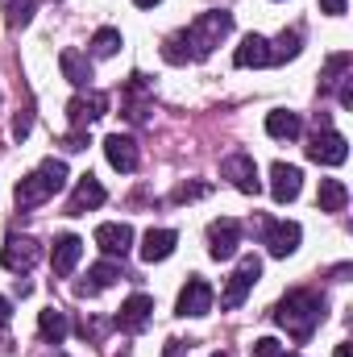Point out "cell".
Wrapping results in <instances>:
<instances>
[{
	"label": "cell",
	"instance_id": "1",
	"mask_svg": "<svg viewBox=\"0 0 353 357\" xmlns=\"http://www.w3.org/2000/svg\"><path fill=\"white\" fill-rule=\"evenodd\" d=\"M233 29V13H220V8H212V13H200L187 29H179L167 38V46H163V59L167 63H187V59H208L216 46H220V38Z\"/></svg>",
	"mask_w": 353,
	"mask_h": 357
},
{
	"label": "cell",
	"instance_id": "2",
	"mask_svg": "<svg viewBox=\"0 0 353 357\" xmlns=\"http://www.w3.org/2000/svg\"><path fill=\"white\" fill-rule=\"evenodd\" d=\"M320 320H324V299H320L316 291H291V295L278 299V307H274V324L287 328L299 345L320 328Z\"/></svg>",
	"mask_w": 353,
	"mask_h": 357
},
{
	"label": "cell",
	"instance_id": "3",
	"mask_svg": "<svg viewBox=\"0 0 353 357\" xmlns=\"http://www.w3.org/2000/svg\"><path fill=\"white\" fill-rule=\"evenodd\" d=\"M67 187V162H59V158H46L33 175H25L17 183V191H13V199H17V208H38V204H46L54 191H63Z\"/></svg>",
	"mask_w": 353,
	"mask_h": 357
},
{
	"label": "cell",
	"instance_id": "4",
	"mask_svg": "<svg viewBox=\"0 0 353 357\" xmlns=\"http://www.w3.org/2000/svg\"><path fill=\"white\" fill-rule=\"evenodd\" d=\"M258 278H262V262H258L254 254H250V258H241L237 270H233V278H229V287H225V295H220V307H241Z\"/></svg>",
	"mask_w": 353,
	"mask_h": 357
},
{
	"label": "cell",
	"instance_id": "5",
	"mask_svg": "<svg viewBox=\"0 0 353 357\" xmlns=\"http://www.w3.org/2000/svg\"><path fill=\"white\" fill-rule=\"evenodd\" d=\"M38 258H42V245H38L33 237H8V241H4V250H0V266L13 270V274L33 270V266H38Z\"/></svg>",
	"mask_w": 353,
	"mask_h": 357
},
{
	"label": "cell",
	"instance_id": "6",
	"mask_svg": "<svg viewBox=\"0 0 353 357\" xmlns=\"http://www.w3.org/2000/svg\"><path fill=\"white\" fill-rule=\"evenodd\" d=\"M212 303H216V291H212L200 274H191V278H187V287L179 291L175 312H179V316H208V312H212Z\"/></svg>",
	"mask_w": 353,
	"mask_h": 357
},
{
	"label": "cell",
	"instance_id": "7",
	"mask_svg": "<svg viewBox=\"0 0 353 357\" xmlns=\"http://www.w3.org/2000/svg\"><path fill=\"white\" fill-rule=\"evenodd\" d=\"M308 158H312V162H320V167H341V162L350 158V142H345L337 129H324V133H316V137H312Z\"/></svg>",
	"mask_w": 353,
	"mask_h": 357
},
{
	"label": "cell",
	"instance_id": "8",
	"mask_svg": "<svg viewBox=\"0 0 353 357\" xmlns=\"http://www.w3.org/2000/svg\"><path fill=\"white\" fill-rule=\"evenodd\" d=\"M220 175L229 178L237 191H246V195H258V187H262L258 167H254V158H250V154H229V158L220 162Z\"/></svg>",
	"mask_w": 353,
	"mask_h": 357
},
{
	"label": "cell",
	"instance_id": "9",
	"mask_svg": "<svg viewBox=\"0 0 353 357\" xmlns=\"http://www.w3.org/2000/svg\"><path fill=\"white\" fill-rule=\"evenodd\" d=\"M237 245H241L237 220H212V225H208V254H212L216 262H229V258L237 254Z\"/></svg>",
	"mask_w": 353,
	"mask_h": 357
},
{
	"label": "cell",
	"instance_id": "10",
	"mask_svg": "<svg viewBox=\"0 0 353 357\" xmlns=\"http://www.w3.org/2000/svg\"><path fill=\"white\" fill-rule=\"evenodd\" d=\"M299 237H303V229L295 225V220H274V225H266V250H270V258H291L295 250H299Z\"/></svg>",
	"mask_w": 353,
	"mask_h": 357
},
{
	"label": "cell",
	"instance_id": "11",
	"mask_svg": "<svg viewBox=\"0 0 353 357\" xmlns=\"http://www.w3.org/2000/svg\"><path fill=\"white\" fill-rule=\"evenodd\" d=\"M104 158H108L112 171L129 175V171H137V142L125 137V133H108L104 137Z\"/></svg>",
	"mask_w": 353,
	"mask_h": 357
},
{
	"label": "cell",
	"instance_id": "12",
	"mask_svg": "<svg viewBox=\"0 0 353 357\" xmlns=\"http://www.w3.org/2000/svg\"><path fill=\"white\" fill-rule=\"evenodd\" d=\"M150 312H154V299H150V295H129V299L121 303V312H117V328L142 333V328L150 324Z\"/></svg>",
	"mask_w": 353,
	"mask_h": 357
},
{
	"label": "cell",
	"instance_id": "13",
	"mask_svg": "<svg viewBox=\"0 0 353 357\" xmlns=\"http://www.w3.org/2000/svg\"><path fill=\"white\" fill-rule=\"evenodd\" d=\"M299 187H303L299 167H287V162H274L270 167V195H274V204H291L299 195Z\"/></svg>",
	"mask_w": 353,
	"mask_h": 357
},
{
	"label": "cell",
	"instance_id": "14",
	"mask_svg": "<svg viewBox=\"0 0 353 357\" xmlns=\"http://www.w3.org/2000/svg\"><path fill=\"white\" fill-rule=\"evenodd\" d=\"M80 258H84V241L75 237V233H63L59 241H54V250H50V266L59 278H67L71 270L80 266Z\"/></svg>",
	"mask_w": 353,
	"mask_h": 357
},
{
	"label": "cell",
	"instance_id": "15",
	"mask_svg": "<svg viewBox=\"0 0 353 357\" xmlns=\"http://www.w3.org/2000/svg\"><path fill=\"white\" fill-rule=\"evenodd\" d=\"M96 245L108 254V258H125L133 250V229L121 220V225H100L96 229Z\"/></svg>",
	"mask_w": 353,
	"mask_h": 357
},
{
	"label": "cell",
	"instance_id": "16",
	"mask_svg": "<svg viewBox=\"0 0 353 357\" xmlns=\"http://www.w3.org/2000/svg\"><path fill=\"white\" fill-rule=\"evenodd\" d=\"M104 195H108V191L100 187V178L84 175L80 183H75V195H71V204H67V216H84V212H91V208H100Z\"/></svg>",
	"mask_w": 353,
	"mask_h": 357
},
{
	"label": "cell",
	"instance_id": "17",
	"mask_svg": "<svg viewBox=\"0 0 353 357\" xmlns=\"http://www.w3.org/2000/svg\"><path fill=\"white\" fill-rule=\"evenodd\" d=\"M117 278H121V266H117V262H96V266L88 270V278H84V282H75V295H80V299H91V295L108 291Z\"/></svg>",
	"mask_w": 353,
	"mask_h": 357
},
{
	"label": "cell",
	"instance_id": "18",
	"mask_svg": "<svg viewBox=\"0 0 353 357\" xmlns=\"http://www.w3.org/2000/svg\"><path fill=\"white\" fill-rule=\"evenodd\" d=\"M175 245H179L175 229H150V233L142 237V258H146V262H167V258L175 254Z\"/></svg>",
	"mask_w": 353,
	"mask_h": 357
},
{
	"label": "cell",
	"instance_id": "19",
	"mask_svg": "<svg viewBox=\"0 0 353 357\" xmlns=\"http://www.w3.org/2000/svg\"><path fill=\"white\" fill-rule=\"evenodd\" d=\"M104 108H108V96H104V91H88V96H75V100L67 104V112H71V125H75V129H84L88 121L104 116Z\"/></svg>",
	"mask_w": 353,
	"mask_h": 357
},
{
	"label": "cell",
	"instance_id": "20",
	"mask_svg": "<svg viewBox=\"0 0 353 357\" xmlns=\"http://www.w3.org/2000/svg\"><path fill=\"white\" fill-rule=\"evenodd\" d=\"M233 63L237 67H270V42H266L262 33H246L241 46H237V54H233Z\"/></svg>",
	"mask_w": 353,
	"mask_h": 357
},
{
	"label": "cell",
	"instance_id": "21",
	"mask_svg": "<svg viewBox=\"0 0 353 357\" xmlns=\"http://www.w3.org/2000/svg\"><path fill=\"white\" fill-rule=\"evenodd\" d=\"M266 133L278 137V142H295V137L303 133V121H299V112L274 108V112H266Z\"/></svg>",
	"mask_w": 353,
	"mask_h": 357
},
{
	"label": "cell",
	"instance_id": "22",
	"mask_svg": "<svg viewBox=\"0 0 353 357\" xmlns=\"http://www.w3.org/2000/svg\"><path fill=\"white\" fill-rule=\"evenodd\" d=\"M38 333H42V341H46V345H63V341H67V333H71V320H67V312H59V307H46V312L38 316Z\"/></svg>",
	"mask_w": 353,
	"mask_h": 357
},
{
	"label": "cell",
	"instance_id": "23",
	"mask_svg": "<svg viewBox=\"0 0 353 357\" xmlns=\"http://www.w3.org/2000/svg\"><path fill=\"white\" fill-rule=\"evenodd\" d=\"M59 67H63V75H67L75 88H88V84H91L88 54H80V50H63V54H59Z\"/></svg>",
	"mask_w": 353,
	"mask_h": 357
},
{
	"label": "cell",
	"instance_id": "24",
	"mask_svg": "<svg viewBox=\"0 0 353 357\" xmlns=\"http://www.w3.org/2000/svg\"><path fill=\"white\" fill-rule=\"evenodd\" d=\"M316 204H320V212H345V204H350V187H345L341 178H320V195H316Z\"/></svg>",
	"mask_w": 353,
	"mask_h": 357
},
{
	"label": "cell",
	"instance_id": "25",
	"mask_svg": "<svg viewBox=\"0 0 353 357\" xmlns=\"http://www.w3.org/2000/svg\"><path fill=\"white\" fill-rule=\"evenodd\" d=\"M299 50H303V33L299 29H283L278 42L270 46V63H291V59H299Z\"/></svg>",
	"mask_w": 353,
	"mask_h": 357
},
{
	"label": "cell",
	"instance_id": "26",
	"mask_svg": "<svg viewBox=\"0 0 353 357\" xmlns=\"http://www.w3.org/2000/svg\"><path fill=\"white\" fill-rule=\"evenodd\" d=\"M117 50H121V29L104 25V29L91 33V54H96V59H112Z\"/></svg>",
	"mask_w": 353,
	"mask_h": 357
},
{
	"label": "cell",
	"instance_id": "27",
	"mask_svg": "<svg viewBox=\"0 0 353 357\" xmlns=\"http://www.w3.org/2000/svg\"><path fill=\"white\" fill-rule=\"evenodd\" d=\"M33 8H38V0H8V4H4V21H8V29H21V25H29Z\"/></svg>",
	"mask_w": 353,
	"mask_h": 357
},
{
	"label": "cell",
	"instance_id": "28",
	"mask_svg": "<svg viewBox=\"0 0 353 357\" xmlns=\"http://www.w3.org/2000/svg\"><path fill=\"white\" fill-rule=\"evenodd\" d=\"M345 67H350V54H333V59H329V67H324V75H320V88H333V84H337V75H341Z\"/></svg>",
	"mask_w": 353,
	"mask_h": 357
},
{
	"label": "cell",
	"instance_id": "29",
	"mask_svg": "<svg viewBox=\"0 0 353 357\" xmlns=\"http://www.w3.org/2000/svg\"><path fill=\"white\" fill-rule=\"evenodd\" d=\"M254 357H287V345H278L274 337H262L254 341Z\"/></svg>",
	"mask_w": 353,
	"mask_h": 357
},
{
	"label": "cell",
	"instance_id": "30",
	"mask_svg": "<svg viewBox=\"0 0 353 357\" xmlns=\"http://www.w3.org/2000/svg\"><path fill=\"white\" fill-rule=\"evenodd\" d=\"M63 146H67L71 154H75V150H88V133H84V129H71V133L63 137Z\"/></svg>",
	"mask_w": 353,
	"mask_h": 357
},
{
	"label": "cell",
	"instance_id": "31",
	"mask_svg": "<svg viewBox=\"0 0 353 357\" xmlns=\"http://www.w3.org/2000/svg\"><path fill=\"white\" fill-rule=\"evenodd\" d=\"M29 129H33V116H29V112H17V121H13V133H17V137H29Z\"/></svg>",
	"mask_w": 353,
	"mask_h": 357
},
{
	"label": "cell",
	"instance_id": "32",
	"mask_svg": "<svg viewBox=\"0 0 353 357\" xmlns=\"http://www.w3.org/2000/svg\"><path fill=\"white\" fill-rule=\"evenodd\" d=\"M320 8H324L329 17H341V13H345V0H320Z\"/></svg>",
	"mask_w": 353,
	"mask_h": 357
},
{
	"label": "cell",
	"instance_id": "33",
	"mask_svg": "<svg viewBox=\"0 0 353 357\" xmlns=\"http://www.w3.org/2000/svg\"><path fill=\"white\" fill-rule=\"evenodd\" d=\"M195 195H204V187H179L175 199H195Z\"/></svg>",
	"mask_w": 353,
	"mask_h": 357
},
{
	"label": "cell",
	"instance_id": "34",
	"mask_svg": "<svg viewBox=\"0 0 353 357\" xmlns=\"http://www.w3.org/2000/svg\"><path fill=\"white\" fill-rule=\"evenodd\" d=\"M8 320H13V303L0 295V324H8Z\"/></svg>",
	"mask_w": 353,
	"mask_h": 357
},
{
	"label": "cell",
	"instance_id": "35",
	"mask_svg": "<svg viewBox=\"0 0 353 357\" xmlns=\"http://www.w3.org/2000/svg\"><path fill=\"white\" fill-rule=\"evenodd\" d=\"M341 104H345V108L353 104V84H341Z\"/></svg>",
	"mask_w": 353,
	"mask_h": 357
},
{
	"label": "cell",
	"instance_id": "36",
	"mask_svg": "<svg viewBox=\"0 0 353 357\" xmlns=\"http://www.w3.org/2000/svg\"><path fill=\"white\" fill-rule=\"evenodd\" d=\"M167 357H183V341H167Z\"/></svg>",
	"mask_w": 353,
	"mask_h": 357
},
{
	"label": "cell",
	"instance_id": "37",
	"mask_svg": "<svg viewBox=\"0 0 353 357\" xmlns=\"http://www.w3.org/2000/svg\"><path fill=\"white\" fill-rule=\"evenodd\" d=\"M137 8H154V4H163V0H133Z\"/></svg>",
	"mask_w": 353,
	"mask_h": 357
},
{
	"label": "cell",
	"instance_id": "38",
	"mask_svg": "<svg viewBox=\"0 0 353 357\" xmlns=\"http://www.w3.org/2000/svg\"><path fill=\"white\" fill-rule=\"evenodd\" d=\"M333 357H350V345H337V354Z\"/></svg>",
	"mask_w": 353,
	"mask_h": 357
},
{
	"label": "cell",
	"instance_id": "39",
	"mask_svg": "<svg viewBox=\"0 0 353 357\" xmlns=\"http://www.w3.org/2000/svg\"><path fill=\"white\" fill-rule=\"evenodd\" d=\"M212 357H233V354H212Z\"/></svg>",
	"mask_w": 353,
	"mask_h": 357
},
{
	"label": "cell",
	"instance_id": "40",
	"mask_svg": "<svg viewBox=\"0 0 353 357\" xmlns=\"http://www.w3.org/2000/svg\"><path fill=\"white\" fill-rule=\"evenodd\" d=\"M287 357H295V354H287Z\"/></svg>",
	"mask_w": 353,
	"mask_h": 357
}]
</instances>
